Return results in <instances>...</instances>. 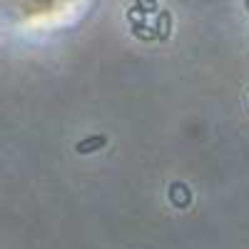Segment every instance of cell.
<instances>
[{
  "label": "cell",
  "mask_w": 249,
  "mask_h": 249,
  "mask_svg": "<svg viewBox=\"0 0 249 249\" xmlns=\"http://www.w3.org/2000/svg\"><path fill=\"white\" fill-rule=\"evenodd\" d=\"M155 33L160 40H167L170 33H172V15L167 10H160L157 13V23H155Z\"/></svg>",
  "instance_id": "obj_2"
},
{
  "label": "cell",
  "mask_w": 249,
  "mask_h": 249,
  "mask_svg": "<svg viewBox=\"0 0 249 249\" xmlns=\"http://www.w3.org/2000/svg\"><path fill=\"white\" fill-rule=\"evenodd\" d=\"M135 5H137L144 15H150V13H160V8H157L155 0H135Z\"/></svg>",
  "instance_id": "obj_5"
},
{
  "label": "cell",
  "mask_w": 249,
  "mask_h": 249,
  "mask_svg": "<svg viewBox=\"0 0 249 249\" xmlns=\"http://www.w3.org/2000/svg\"><path fill=\"white\" fill-rule=\"evenodd\" d=\"M127 20H130L132 25H140L142 20H144V13H142V10H140L137 5H132V8L127 10Z\"/></svg>",
  "instance_id": "obj_6"
},
{
  "label": "cell",
  "mask_w": 249,
  "mask_h": 249,
  "mask_svg": "<svg viewBox=\"0 0 249 249\" xmlns=\"http://www.w3.org/2000/svg\"><path fill=\"white\" fill-rule=\"evenodd\" d=\"M247 10H249V0H247Z\"/></svg>",
  "instance_id": "obj_7"
},
{
  "label": "cell",
  "mask_w": 249,
  "mask_h": 249,
  "mask_svg": "<svg viewBox=\"0 0 249 249\" xmlns=\"http://www.w3.org/2000/svg\"><path fill=\"white\" fill-rule=\"evenodd\" d=\"M155 28H147L144 23H140V25H132V33H135V37H144V40H155L157 37V33H152Z\"/></svg>",
  "instance_id": "obj_4"
},
{
  "label": "cell",
  "mask_w": 249,
  "mask_h": 249,
  "mask_svg": "<svg viewBox=\"0 0 249 249\" xmlns=\"http://www.w3.org/2000/svg\"><path fill=\"white\" fill-rule=\"evenodd\" d=\"M102 144H105V137H102V135H92V137H88V140L77 142V152H80V155H90V152L100 150Z\"/></svg>",
  "instance_id": "obj_3"
},
{
  "label": "cell",
  "mask_w": 249,
  "mask_h": 249,
  "mask_svg": "<svg viewBox=\"0 0 249 249\" xmlns=\"http://www.w3.org/2000/svg\"><path fill=\"white\" fill-rule=\"evenodd\" d=\"M170 199H172V204H175V207L184 210V207H190V202H192V192L187 190V184L175 182V184L170 187Z\"/></svg>",
  "instance_id": "obj_1"
}]
</instances>
